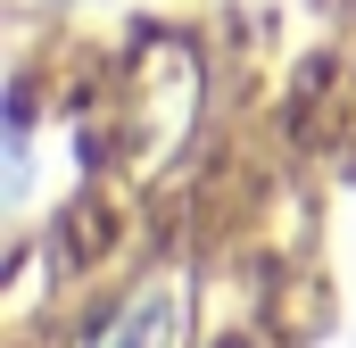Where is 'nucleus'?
Listing matches in <instances>:
<instances>
[{
	"mask_svg": "<svg viewBox=\"0 0 356 348\" xmlns=\"http://www.w3.org/2000/svg\"><path fill=\"white\" fill-rule=\"evenodd\" d=\"M191 340V307H182V282H133L99 324H91L83 348H182Z\"/></svg>",
	"mask_w": 356,
	"mask_h": 348,
	"instance_id": "nucleus-1",
	"label": "nucleus"
},
{
	"mask_svg": "<svg viewBox=\"0 0 356 348\" xmlns=\"http://www.w3.org/2000/svg\"><path fill=\"white\" fill-rule=\"evenodd\" d=\"M207 348H257V340H241V332H224V340H207Z\"/></svg>",
	"mask_w": 356,
	"mask_h": 348,
	"instance_id": "nucleus-2",
	"label": "nucleus"
}]
</instances>
